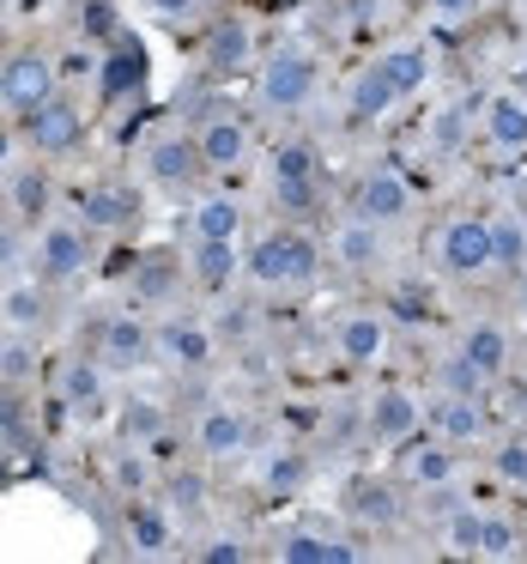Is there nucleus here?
<instances>
[{
  "instance_id": "1",
  "label": "nucleus",
  "mask_w": 527,
  "mask_h": 564,
  "mask_svg": "<svg viewBox=\"0 0 527 564\" xmlns=\"http://www.w3.org/2000/svg\"><path fill=\"white\" fill-rule=\"evenodd\" d=\"M243 273L267 292H292V285H309L321 273V249L309 231H267L243 256Z\"/></svg>"
},
{
  "instance_id": "2",
  "label": "nucleus",
  "mask_w": 527,
  "mask_h": 564,
  "mask_svg": "<svg viewBox=\"0 0 527 564\" xmlns=\"http://www.w3.org/2000/svg\"><path fill=\"white\" fill-rule=\"evenodd\" d=\"M91 268V225L86 219H43L31 243V273L50 285H67Z\"/></svg>"
},
{
  "instance_id": "3",
  "label": "nucleus",
  "mask_w": 527,
  "mask_h": 564,
  "mask_svg": "<svg viewBox=\"0 0 527 564\" xmlns=\"http://www.w3.org/2000/svg\"><path fill=\"white\" fill-rule=\"evenodd\" d=\"M255 98H261V110H279V116L304 110L316 98V62L304 50H273L255 74Z\"/></svg>"
},
{
  "instance_id": "4",
  "label": "nucleus",
  "mask_w": 527,
  "mask_h": 564,
  "mask_svg": "<svg viewBox=\"0 0 527 564\" xmlns=\"http://www.w3.org/2000/svg\"><path fill=\"white\" fill-rule=\"evenodd\" d=\"M55 91H62V74H55V55H43V50H19L13 62L0 67V110L31 116Z\"/></svg>"
},
{
  "instance_id": "5",
  "label": "nucleus",
  "mask_w": 527,
  "mask_h": 564,
  "mask_svg": "<svg viewBox=\"0 0 527 564\" xmlns=\"http://www.w3.org/2000/svg\"><path fill=\"white\" fill-rule=\"evenodd\" d=\"M437 261L442 273H454V280H479V273H491L497 261H491V219H449L437 231Z\"/></svg>"
},
{
  "instance_id": "6",
  "label": "nucleus",
  "mask_w": 527,
  "mask_h": 564,
  "mask_svg": "<svg viewBox=\"0 0 527 564\" xmlns=\"http://www.w3.org/2000/svg\"><path fill=\"white\" fill-rule=\"evenodd\" d=\"M25 122V147L37 152V159H67V152L86 140V116H79V104H67L62 91H55L50 104H37L31 116H19Z\"/></svg>"
},
{
  "instance_id": "7",
  "label": "nucleus",
  "mask_w": 527,
  "mask_h": 564,
  "mask_svg": "<svg viewBox=\"0 0 527 564\" xmlns=\"http://www.w3.org/2000/svg\"><path fill=\"white\" fill-rule=\"evenodd\" d=\"M406 213H413V183H406L394 164H376V171H364V183L352 188V219H370V225H400Z\"/></svg>"
},
{
  "instance_id": "8",
  "label": "nucleus",
  "mask_w": 527,
  "mask_h": 564,
  "mask_svg": "<svg viewBox=\"0 0 527 564\" xmlns=\"http://www.w3.org/2000/svg\"><path fill=\"white\" fill-rule=\"evenodd\" d=\"M195 449L207 455V462H237V455L255 449V419L243 413V406H207L195 425Z\"/></svg>"
},
{
  "instance_id": "9",
  "label": "nucleus",
  "mask_w": 527,
  "mask_h": 564,
  "mask_svg": "<svg viewBox=\"0 0 527 564\" xmlns=\"http://www.w3.org/2000/svg\"><path fill=\"white\" fill-rule=\"evenodd\" d=\"M146 74H152L146 43H140L134 31H122V37L103 50V62H98V91H103L110 104H122V98H134V91L146 86Z\"/></svg>"
},
{
  "instance_id": "10",
  "label": "nucleus",
  "mask_w": 527,
  "mask_h": 564,
  "mask_svg": "<svg viewBox=\"0 0 527 564\" xmlns=\"http://www.w3.org/2000/svg\"><path fill=\"white\" fill-rule=\"evenodd\" d=\"M370 437L382 443V449H394V443H413L418 431H425V401L418 394H406V389H382V394H370Z\"/></svg>"
},
{
  "instance_id": "11",
  "label": "nucleus",
  "mask_w": 527,
  "mask_h": 564,
  "mask_svg": "<svg viewBox=\"0 0 527 564\" xmlns=\"http://www.w3.org/2000/svg\"><path fill=\"white\" fill-rule=\"evenodd\" d=\"M152 352H158V334L140 316H110L98 328V358L110 370H140V365H152Z\"/></svg>"
},
{
  "instance_id": "12",
  "label": "nucleus",
  "mask_w": 527,
  "mask_h": 564,
  "mask_svg": "<svg viewBox=\"0 0 527 564\" xmlns=\"http://www.w3.org/2000/svg\"><path fill=\"white\" fill-rule=\"evenodd\" d=\"M195 147H200V159H207V171H243L249 152H255V134H249L243 116H212L195 134Z\"/></svg>"
},
{
  "instance_id": "13",
  "label": "nucleus",
  "mask_w": 527,
  "mask_h": 564,
  "mask_svg": "<svg viewBox=\"0 0 527 564\" xmlns=\"http://www.w3.org/2000/svg\"><path fill=\"white\" fill-rule=\"evenodd\" d=\"M103 358H74V365L62 370V401L74 419H103L110 413V377H103Z\"/></svg>"
},
{
  "instance_id": "14",
  "label": "nucleus",
  "mask_w": 527,
  "mask_h": 564,
  "mask_svg": "<svg viewBox=\"0 0 527 564\" xmlns=\"http://www.w3.org/2000/svg\"><path fill=\"white\" fill-rule=\"evenodd\" d=\"M200 171H207V159H200V147L188 134H164L146 147V176L164 188H188Z\"/></svg>"
},
{
  "instance_id": "15",
  "label": "nucleus",
  "mask_w": 527,
  "mask_h": 564,
  "mask_svg": "<svg viewBox=\"0 0 527 564\" xmlns=\"http://www.w3.org/2000/svg\"><path fill=\"white\" fill-rule=\"evenodd\" d=\"M425 419L442 443H479L485 437V394H442V401H430Z\"/></svg>"
},
{
  "instance_id": "16",
  "label": "nucleus",
  "mask_w": 527,
  "mask_h": 564,
  "mask_svg": "<svg viewBox=\"0 0 527 564\" xmlns=\"http://www.w3.org/2000/svg\"><path fill=\"white\" fill-rule=\"evenodd\" d=\"M50 292L55 285L50 280H37V273H31V280H13V285H0V322H7V328H43V322H50Z\"/></svg>"
},
{
  "instance_id": "17",
  "label": "nucleus",
  "mask_w": 527,
  "mask_h": 564,
  "mask_svg": "<svg viewBox=\"0 0 527 564\" xmlns=\"http://www.w3.org/2000/svg\"><path fill=\"white\" fill-rule=\"evenodd\" d=\"M188 268H195V280L207 285V292H219V285L237 280L243 249H237V237H195V243H188Z\"/></svg>"
},
{
  "instance_id": "18",
  "label": "nucleus",
  "mask_w": 527,
  "mask_h": 564,
  "mask_svg": "<svg viewBox=\"0 0 527 564\" xmlns=\"http://www.w3.org/2000/svg\"><path fill=\"white\" fill-rule=\"evenodd\" d=\"M79 219H86L91 231H122V225L140 219V195H134V188H122V183H98V188H86Z\"/></svg>"
},
{
  "instance_id": "19",
  "label": "nucleus",
  "mask_w": 527,
  "mask_h": 564,
  "mask_svg": "<svg viewBox=\"0 0 527 564\" xmlns=\"http://www.w3.org/2000/svg\"><path fill=\"white\" fill-rule=\"evenodd\" d=\"M333 352L345 358V365H376L382 352H388V322L382 316H345L340 322V334H333Z\"/></svg>"
},
{
  "instance_id": "20",
  "label": "nucleus",
  "mask_w": 527,
  "mask_h": 564,
  "mask_svg": "<svg viewBox=\"0 0 527 564\" xmlns=\"http://www.w3.org/2000/svg\"><path fill=\"white\" fill-rule=\"evenodd\" d=\"M454 352H461L485 382H497L503 370H509V334H503L497 322H473V328L461 334V346H454Z\"/></svg>"
},
{
  "instance_id": "21",
  "label": "nucleus",
  "mask_w": 527,
  "mask_h": 564,
  "mask_svg": "<svg viewBox=\"0 0 527 564\" xmlns=\"http://www.w3.org/2000/svg\"><path fill=\"white\" fill-rule=\"evenodd\" d=\"M128 546H134L140 558H164V552H176V528H171V516H164L158 503L134 498V503H128Z\"/></svg>"
},
{
  "instance_id": "22",
  "label": "nucleus",
  "mask_w": 527,
  "mask_h": 564,
  "mask_svg": "<svg viewBox=\"0 0 527 564\" xmlns=\"http://www.w3.org/2000/svg\"><path fill=\"white\" fill-rule=\"evenodd\" d=\"M485 140L497 152H527V98L521 91H497L485 104Z\"/></svg>"
},
{
  "instance_id": "23",
  "label": "nucleus",
  "mask_w": 527,
  "mask_h": 564,
  "mask_svg": "<svg viewBox=\"0 0 527 564\" xmlns=\"http://www.w3.org/2000/svg\"><path fill=\"white\" fill-rule=\"evenodd\" d=\"M207 67L212 74H237V67H249V55H255V31H249V19H219V25L207 31Z\"/></svg>"
},
{
  "instance_id": "24",
  "label": "nucleus",
  "mask_w": 527,
  "mask_h": 564,
  "mask_svg": "<svg viewBox=\"0 0 527 564\" xmlns=\"http://www.w3.org/2000/svg\"><path fill=\"white\" fill-rule=\"evenodd\" d=\"M376 74L394 86V98H418V91L430 86V50H418V43H400V50H388L376 62Z\"/></svg>"
},
{
  "instance_id": "25",
  "label": "nucleus",
  "mask_w": 527,
  "mask_h": 564,
  "mask_svg": "<svg viewBox=\"0 0 527 564\" xmlns=\"http://www.w3.org/2000/svg\"><path fill=\"white\" fill-rule=\"evenodd\" d=\"M279 558L285 564H352L358 546L352 540H333V534H316V528H297V534H285Z\"/></svg>"
},
{
  "instance_id": "26",
  "label": "nucleus",
  "mask_w": 527,
  "mask_h": 564,
  "mask_svg": "<svg viewBox=\"0 0 527 564\" xmlns=\"http://www.w3.org/2000/svg\"><path fill=\"white\" fill-rule=\"evenodd\" d=\"M376 256H382V225L345 219L340 231H333V261H340V268H376Z\"/></svg>"
},
{
  "instance_id": "27",
  "label": "nucleus",
  "mask_w": 527,
  "mask_h": 564,
  "mask_svg": "<svg viewBox=\"0 0 527 564\" xmlns=\"http://www.w3.org/2000/svg\"><path fill=\"white\" fill-rule=\"evenodd\" d=\"M195 237H243V207H237L231 195L195 200V213H188V243H195Z\"/></svg>"
},
{
  "instance_id": "28",
  "label": "nucleus",
  "mask_w": 527,
  "mask_h": 564,
  "mask_svg": "<svg viewBox=\"0 0 527 564\" xmlns=\"http://www.w3.org/2000/svg\"><path fill=\"white\" fill-rule=\"evenodd\" d=\"M176 285H183V268L171 256H140L134 268V304H171Z\"/></svg>"
},
{
  "instance_id": "29",
  "label": "nucleus",
  "mask_w": 527,
  "mask_h": 564,
  "mask_svg": "<svg viewBox=\"0 0 527 564\" xmlns=\"http://www.w3.org/2000/svg\"><path fill=\"white\" fill-rule=\"evenodd\" d=\"M116 425H122L128 443H140V449H152V443H164V431H171V413H164L158 401H122V413H116Z\"/></svg>"
},
{
  "instance_id": "30",
  "label": "nucleus",
  "mask_w": 527,
  "mask_h": 564,
  "mask_svg": "<svg viewBox=\"0 0 527 564\" xmlns=\"http://www.w3.org/2000/svg\"><path fill=\"white\" fill-rule=\"evenodd\" d=\"M158 346H164V352H171L183 370H207V365H212V334L200 328V322H176V328H164Z\"/></svg>"
},
{
  "instance_id": "31",
  "label": "nucleus",
  "mask_w": 527,
  "mask_h": 564,
  "mask_svg": "<svg viewBox=\"0 0 527 564\" xmlns=\"http://www.w3.org/2000/svg\"><path fill=\"white\" fill-rule=\"evenodd\" d=\"M394 104H400V98H394V86L376 74V67H364L358 86H352V98H345V110H352V122H382Z\"/></svg>"
},
{
  "instance_id": "32",
  "label": "nucleus",
  "mask_w": 527,
  "mask_h": 564,
  "mask_svg": "<svg viewBox=\"0 0 527 564\" xmlns=\"http://www.w3.org/2000/svg\"><path fill=\"white\" fill-rule=\"evenodd\" d=\"M50 176H43V164H31V171H19L13 176V213H19V225H43V213H50Z\"/></svg>"
},
{
  "instance_id": "33",
  "label": "nucleus",
  "mask_w": 527,
  "mask_h": 564,
  "mask_svg": "<svg viewBox=\"0 0 527 564\" xmlns=\"http://www.w3.org/2000/svg\"><path fill=\"white\" fill-rule=\"evenodd\" d=\"M352 516L370 528H388V522H400V498H394V486H382V479H364V486L352 491Z\"/></svg>"
},
{
  "instance_id": "34",
  "label": "nucleus",
  "mask_w": 527,
  "mask_h": 564,
  "mask_svg": "<svg viewBox=\"0 0 527 564\" xmlns=\"http://www.w3.org/2000/svg\"><path fill=\"white\" fill-rule=\"evenodd\" d=\"M491 261L509 273L527 268V225L521 219H491Z\"/></svg>"
},
{
  "instance_id": "35",
  "label": "nucleus",
  "mask_w": 527,
  "mask_h": 564,
  "mask_svg": "<svg viewBox=\"0 0 527 564\" xmlns=\"http://www.w3.org/2000/svg\"><path fill=\"white\" fill-rule=\"evenodd\" d=\"M406 474H413V486H449V479H454V449H449V443L413 449V455H406Z\"/></svg>"
},
{
  "instance_id": "36",
  "label": "nucleus",
  "mask_w": 527,
  "mask_h": 564,
  "mask_svg": "<svg viewBox=\"0 0 527 564\" xmlns=\"http://www.w3.org/2000/svg\"><path fill=\"white\" fill-rule=\"evenodd\" d=\"M515 552H521V522L485 510V522H479V558H515Z\"/></svg>"
},
{
  "instance_id": "37",
  "label": "nucleus",
  "mask_w": 527,
  "mask_h": 564,
  "mask_svg": "<svg viewBox=\"0 0 527 564\" xmlns=\"http://www.w3.org/2000/svg\"><path fill=\"white\" fill-rule=\"evenodd\" d=\"M273 200H279L292 219H304V213H316L321 183H316V176H273Z\"/></svg>"
},
{
  "instance_id": "38",
  "label": "nucleus",
  "mask_w": 527,
  "mask_h": 564,
  "mask_svg": "<svg viewBox=\"0 0 527 564\" xmlns=\"http://www.w3.org/2000/svg\"><path fill=\"white\" fill-rule=\"evenodd\" d=\"M79 31H86L91 43H116V37H122V13H116V0H86Z\"/></svg>"
},
{
  "instance_id": "39",
  "label": "nucleus",
  "mask_w": 527,
  "mask_h": 564,
  "mask_svg": "<svg viewBox=\"0 0 527 564\" xmlns=\"http://www.w3.org/2000/svg\"><path fill=\"white\" fill-rule=\"evenodd\" d=\"M479 522H485V510H454L449 528H442L449 552H461V558H479Z\"/></svg>"
},
{
  "instance_id": "40",
  "label": "nucleus",
  "mask_w": 527,
  "mask_h": 564,
  "mask_svg": "<svg viewBox=\"0 0 527 564\" xmlns=\"http://www.w3.org/2000/svg\"><path fill=\"white\" fill-rule=\"evenodd\" d=\"M110 479L128 491V498H140V491H146V455H140L134 443H128V449H116V462H110Z\"/></svg>"
},
{
  "instance_id": "41",
  "label": "nucleus",
  "mask_w": 527,
  "mask_h": 564,
  "mask_svg": "<svg viewBox=\"0 0 527 564\" xmlns=\"http://www.w3.org/2000/svg\"><path fill=\"white\" fill-rule=\"evenodd\" d=\"M273 176H316V147L309 140H285L273 152Z\"/></svg>"
},
{
  "instance_id": "42",
  "label": "nucleus",
  "mask_w": 527,
  "mask_h": 564,
  "mask_svg": "<svg viewBox=\"0 0 527 564\" xmlns=\"http://www.w3.org/2000/svg\"><path fill=\"white\" fill-rule=\"evenodd\" d=\"M442 382H449V394H485V389H491V382L479 377V370L466 365L461 352H449V358H442Z\"/></svg>"
},
{
  "instance_id": "43",
  "label": "nucleus",
  "mask_w": 527,
  "mask_h": 564,
  "mask_svg": "<svg viewBox=\"0 0 527 564\" xmlns=\"http://www.w3.org/2000/svg\"><path fill=\"white\" fill-rule=\"evenodd\" d=\"M497 474L509 479V486H527V437H515L497 449Z\"/></svg>"
},
{
  "instance_id": "44",
  "label": "nucleus",
  "mask_w": 527,
  "mask_h": 564,
  "mask_svg": "<svg viewBox=\"0 0 527 564\" xmlns=\"http://www.w3.org/2000/svg\"><path fill=\"white\" fill-rule=\"evenodd\" d=\"M200 558H207V564H243L249 546L237 534H219V540H207V546H200Z\"/></svg>"
},
{
  "instance_id": "45",
  "label": "nucleus",
  "mask_w": 527,
  "mask_h": 564,
  "mask_svg": "<svg viewBox=\"0 0 527 564\" xmlns=\"http://www.w3.org/2000/svg\"><path fill=\"white\" fill-rule=\"evenodd\" d=\"M31 377V346H0V382H25Z\"/></svg>"
},
{
  "instance_id": "46",
  "label": "nucleus",
  "mask_w": 527,
  "mask_h": 564,
  "mask_svg": "<svg viewBox=\"0 0 527 564\" xmlns=\"http://www.w3.org/2000/svg\"><path fill=\"white\" fill-rule=\"evenodd\" d=\"M430 147H437V152H454V147H461V110H442V116H437V128H430Z\"/></svg>"
},
{
  "instance_id": "47",
  "label": "nucleus",
  "mask_w": 527,
  "mask_h": 564,
  "mask_svg": "<svg viewBox=\"0 0 527 564\" xmlns=\"http://www.w3.org/2000/svg\"><path fill=\"white\" fill-rule=\"evenodd\" d=\"M31 431H25V413H19V401L13 394H7V401H0V443H25Z\"/></svg>"
},
{
  "instance_id": "48",
  "label": "nucleus",
  "mask_w": 527,
  "mask_h": 564,
  "mask_svg": "<svg viewBox=\"0 0 527 564\" xmlns=\"http://www.w3.org/2000/svg\"><path fill=\"white\" fill-rule=\"evenodd\" d=\"M273 486H297V479H304V462H297V455H292V462H273Z\"/></svg>"
},
{
  "instance_id": "49",
  "label": "nucleus",
  "mask_w": 527,
  "mask_h": 564,
  "mask_svg": "<svg viewBox=\"0 0 527 564\" xmlns=\"http://www.w3.org/2000/svg\"><path fill=\"white\" fill-rule=\"evenodd\" d=\"M479 0H430V13H442V19H466Z\"/></svg>"
},
{
  "instance_id": "50",
  "label": "nucleus",
  "mask_w": 527,
  "mask_h": 564,
  "mask_svg": "<svg viewBox=\"0 0 527 564\" xmlns=\"http://www.w3.org/2000/svg\"><path fill=\"white\" fill-rule=\"evenodd\" d=\"M146 7H158L164 19H183V13H195L200 0H146Z\"/></svg>"
},
{
  "instance_id": "51",
  "label": "nucleus",
  "mask_w": 527,
  "mask_h": 564,
  "mask_svg": "<svg viewBox=\"0 0 527 564\" xmlns=\"http://www.w3.org/2000/svg\"><path fill=\"white\" fill-rule=\"evenodd\" d=\"M13 261H19V237L0 231V268H13Z\"/></svg>"
},
{
  "instance_id": "52",
  "label": "nucleus",
  "mask_w": 527,
  "mask_h": 564,
  "mask_svg": "<svg viewBox=\"0 0 527 564\" xmlns=\"http://www.w3.org/2000/svg\"><path fill=\"white\" fill-rule=\"evenodd\" d=\"M515 91H521V98H527V62L515 67Z\"/></svg>"
},
{
  "instance_id": "53",
  "label": "nucleus",
  "mask_w": 527,
  "mask_h": 564,
  "mask_svg": "<svg viewBox=\"0 0 527 564\" xmlns=\"http://www.w3.org/2000/svg\"><path fill=\"white\" fill-rule=\"evenodd\" d=\"M521 316H527V268H521Z\"/></svg>"
},
{
  "instance_id": "54",
  "label": "nucleus",
  "mask_w": 527,
  "mask_h": 564,
  "mask_svg": "<svg viewBox=\"0 0 527 564\" xmlns=\"http://www.w3.org/2000/svg\"><path fill=\"white\" fill-rule=\"evenodd\" d=\"M0 346H7V340H0Z\"/></svg>"
}]
</instances>
